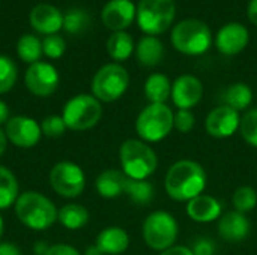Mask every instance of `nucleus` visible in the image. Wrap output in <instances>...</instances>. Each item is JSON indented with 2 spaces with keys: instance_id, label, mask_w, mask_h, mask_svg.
<instances>
[{
  "instance_id": "nucleus-20",
  "label": "nucleus",
  "mask_w": 257,
  "mask_h": 255,
  "mask_svg": "<svg viewBox=\"0 0 257 255\" xmlns=\"http://www.w3.org/2000/svg\"><path fill=\"white\" fill-rule=\"evenodd\" d=\"M95 245L104 255H120L130 246V236L120 227H107L98 234Z\"/></svg>"
},
{
  "instance_id": "nucleus-18",
  "label": "nucleus",
  "mask_w": 257,
  "mask_h": 255,
  "mask_svg": "<svg viewBox=\"0 0 257 255\" xmlns=\"http://www.w3.org/2000/svg\"><path fill=\"white\" fill-rule=\"evenodd\" d=\"M30 24L39 33L56 35L63 27V15L53 5L39 3L30 12Z\"/></svg>"
},
{
  "instance_id": "nucleus-36",
  "label": "nucleus",
  "mask_w": 257,
  "mask_h": 255,
  "mask_svg": "<svg viewBox=\"0 0 257 255\" xmlns=\"http://www.w3.org/2000/svg\"><path fill=\"white\" fill-rule=\"evenodd\" d=\"M196 125V117L191 110H178L173 116V128L181 134H188Z\"/></svg>"
},
{
  "instance_id": "nucleus-13",
  "label": "nucleus",
  "mask_w": 257,
  "mask_h": 255,
  "mask_svg": "<svg viewBox=\"0 0 257 255\" xmlns=\"http://www.w3.org/2000/svg\"><path fill=\"white\" fill-rule=\"evenodd\" d=\"M241 116L239 111L227 107L218 105L215 107L205 119V129L214 138H229L236 131H239Z\"/></svg>"
},
{
  "instance_id": "nucleus-2",
  "label": "nucleus",
  "mask_w": 257,
  "mask_h": 255,
  "mask_svg": "<svg viewBox=\"0 0 257 255\" xmlns=\"http://www.w3.org/2000/svg\"><path fill=\"white\" fill-rule=\"evenodd\" d=\"M15 215L27 228L42 231L57 221L59 212L53 201L41 192L27 191L18 195L15 201Z\"/></svg>"
},
{
  "instance_id": "nucleus-6",
  "label": "nucleus",
  "mask_w": 257,
  "mask_h": 255,
  "mask_svg": "<svg viewBox=\"0 0 257 255\" xmlns=\"http://www.w3.org/2000/svg\"><path fill=\"white\" fill-rule=\"evenodd\" d=\"M143 240L154 251H166L175 246L179 234V225L173 215L166 210H157L148 215L143 222Z\"/></svg>"
},
{
  "instance_id": "nucleus-32",
  "label": "nucleus",
  "mask_w": 257,
  "mask_h": 255,
  "mask_svg": "<svg viewBox=\"0 0 257 255\" xmlns=\"http://www.w3.org/2000/svg\"><path fill=\"white\" fill-rule=\"evenodd\" d=\"M18 71L15 63L6 56H0V95L9 92L14 87Z\"/></svg>"
},
{
  "instance_id": "nucleus-19",
  "label": "nucleus",
  "mask_w": 257,
  "mask_h": 255,
  "mask_svg": "<svg viewBox=\"0 0 257 255\" xmlns=\"http://www.w3.org/2000/svg\"><path fill=\"white\" fill-rule=\"evenodd\" d=\"M221 210H223L221 203L215 197L208 194L197 195L196 198L187 203V215L190 216L191 221L200 224H208L220 219Z\"/></svg>"
},
{
  "instance_id": "nucleus-3",
  "label": "nucleus",
  "mask_w": 257,
  "mask_h": 255,
  "mask_svg": "<svg viewBox=\"0 0 257 255\" xmlns=\"http://www.w3.org/2000/svg\"><path fill=\"white\" fill-rule=\"evenodd\" d=\"M119 159L125 176L136 180H148L158 167V158L154 149L148 143L134 138L122 143Z\"/></svg>"
},
{
  "instance_id": "nucleus-30",
  "label": "nucleus",
  "mask_w": 257,
  "mask_h": 255,
  "mask_svg": "<svg viewBox=\"0 0 257 255\" xmlns=\"http://www.w3.org/2000/svg\"><path fill=\"white\" fill-rule=\"evenodd\" d=\"M233 206L239 213H248L257 206V192L251 186H239L232 197Z\"/></svg>"
},
{
  "instance_id": "nucleus-7",
  "label": "nucleus",
  "mask_w": 257,
  "mask_h": 255,
  "mask_svg": "<svg viewBox=\"0 0 257 255\" xmlns=\"http://www.w3.org/2000/svg\"><path fill=\"white\" fill-rule=\"evenodd\" d=\"M102 117L101 102L93 95H77L71 98L62 113V119L71 131H87Z\"/></svg>"
},
{
  "instance_id": "nucleus-39",
  "label": "nucleus",
  "mask_w": 257,
  "mask_h": 255,
  "mask_svg": "<svg viewBox=\"0 0 257 255\" xmlns=\"http://www.w3.org/2000/svg\"><path fill=\"white\" fill-rule=\"evenodd\" d=\"M160 255H194L191 248H187V246H182V245H175L166 251H163Z\"/></svg>"
},
{
  "instance_id": "nucleus-8",
  "label": "nucleus",
  "mask_w": 257,
  "mask_h": 255,
  "mask_svg": "<svg viewBox=\"0 0 257 255\" xmlns=\"http://www.w3.org/2000/svg\"><path fill=\"white\" fill-rule=\"evenodd\" d=\"M175 14L176 6L173 0H140L137 6V23L148 36H157L172 26Z\"/></svg>"
},
{
  "instance_id": "nucleus-37",
  "label": "nucleus",
  "mask_w": 257,
  "mask_h": 255,
  "mask_svg": "<svg viewBox=\"0 0 257 255\" xmlns=\"http://www.w3.org/2000/svg\"><path fill=\"white\" fill-rule=\"evenodd\" d=\"M194 255H214L215 254V243L208 237H200L194 242L191 248Z\"/></svg>"
},
{
  "instance_id": "nucleus-31",
  "label": "nucleus",
  "mask_w": 257,
  "mask_h": 255,
  "mask_svg": "<svg viewBox=\"0 0 257 255\" xmlns=\"http://www.w3.org/2000/svg\"><path fill=\"white\" fill-rule=\"evenodd\" d=\"M239 132L247 144L257 149V108L248 110L241 117Z\"/></svg>"
},
{
  "instance_id": "nucleus-34",
  "label": "nucleus",
  "mask_w": 257,
  "mask_h": 255,
  "mask_svg": "<svg viewBox=\"0 0 257 255\" xmlns=\"http://www.w3.org/2000/svg\"><path fill=\"white\" fill-rule=\"evenodd\" d=\"M66 125L62 119V116H47L42 123H41V131L44 135L50 137V138H59L65 134L66 131Z\"/></svg>"
},
{
  "instance_id": "nucleus-45",
  "label": "nucleus",
  "mask_w": 257,
  "mask_h": 255,
  "mask_svg": "<svg viewBox=\"0 0 257 255\" xmlns=\"http://www.w3.org/2000/svg\"><path fill=\"white\" fill-rule=\"evenodd\" d=\"M3 230H5V222H3V218H2V215H0V239H2V236H3Z\"/></svg>"
},
{
  "instance_id": "nucleus-12",
  "label": "nucleus",
  "mask_w": 257,
  "mask_h": 255,
  "mask_svg": "<svg viewBox=\"0 0 257 255\" xmlns=\"http://www.w3.org/2000/svg\"><path fill=\"white\" fill-rule=\"evenodd\" d=\"M5 134L8 137V141H11L14 146L20 149H30L38 144L42 131L41 125H38L36 120H33L32 117L15 116L8 120Z\"/></svg>"
},
{
  "instance_id": "nucleus-24",
  "label": "nucleus",
  "mask_w": 257,
  "mask_h": 255,
  "mask_svg": "<svg viewBox=\"0 0 257 255\" xmlns=\"http://www.w3.org/2000/svg\"><path fill=\"white\" fill-rule=\"evenodd\" d=\"M223 105H227L236 111L245 110L253 102V90L245 83H233L223 93Z\"/></svg>"
},
{
  "instance_id": "nucleus-14",
  "label": "nucleus",
  "mask_w": 257,
  "mask_h": 255,
  "mask_svg": "<svg viewBox=\"0 0 257 255\" xmlns=\"http://www.w3.org/2000/svg\"><path fill=\"white\" fill-rule=\"evenodd\" d=\"M203 96V84L202 81L191 75L184 74L178 77L172 84V101L178 110H191L196 107Z\"/></svg>"
},
{
  "instance_id": "nucleus-11",
  "label": "nucleus",
  "mask_w": 257,
  "mask_h": 255,
  "mask_svg": "<svg viewBox=\"0 0 257 255\" xmlns=\"http://www.w3.org/2000/svg\"><path fill=\"white\" fill-rule=\"evenodd\" d=\"M27 89L41 98L53 95L59 87V72L56 68L45 62H36L32 63L24 77Z\"/></svg>"
},
{
  "instance_id": "nucleus-43",
  "label": "nucleus",
  "mask_w": 257,
  "mask_h": 255,
  "mask_svg": "<svg viewBox=\"0 0 257 255\" xmlns=\"http://www.w3.org/2000/svg\"><path fill=\"white\" fill-rule=\"evenodd\" d=\"M6 146H8V137H6L5 131H2V129H0V156L5 153Z\"/></svg>"
},
{
  "instance_id": "nucleus-35",
  "label": "nucleus",
  "mask_w": 257,
  "mask_h": 255,
  "mask_svg": "<svg viewBox=\"0 0 257 255\" xmlns=\"http://www.w3.org/2000/svg\"><path fill=\"white\" fill-rule=\"evenodd\" d=\"M66 48V44L63 41L62 36L57 35H48L44 41H42V53L50 57V59H59L63 56Z\"/></svg>"
},
{
  "instance_id": "nucleus-1",
  "label": "nucleus",
  "mask_w": 257,
  "mask_h": 255,
  "mask_svg": "<svg viewBox=\"0 0 257 255\" xmlns=\"http://www.w3.org/2000/svg\"><path fill=\"white\" fill-rule=\"evenodd\" d=\"M208 185V176L205 168L193 159H181L175 162L164 179V188L167 195L181 203L202 195Z\"/></svg>"
},
{
  "instance_id": "nucleus-17",
  "label": "nucleus",
  "mask_w": 257,
  "mask_h": 255,
  "mask_svg": "<svg viewBox=\"0 0 257 255\" xmlns=\"http://www.w3.org/2000/svg\"><path fill=\"white\" fill-rule=\"evenodd\" d=\"M251 224L244 213L227 212L218 221V234L223 240L230 243H239L250 236Z\"/></svg>"
},
{
  "instance_id": "nucleus-25",
  "label": "nucleus",
  "mask_w": 257,
  "mask_h": 255,
  "mask_svg": "<svg viewBox=\"0 0 257 255\" xmlns=\"http://www.w3.org/2000/svg\"><path fill=\"white\" fill-rule=\"evenodd\" d=\"M107 51L116 62L126 60L134 51V41L126 32H113L107 41Z\"/></svg>"
},
{
  "instance_id": "nucleus-27",
  "label": "nucleus",
  "mask_w": 257,
  "mask_h": 255,
  "mask_svg": "<svg viewBox=\"0 0 257 255\" xmlns=\"http://www.w3.org/2000/svg\"><path fill=\"white\" fill-rule=\"evenodd\" d=\"M59 222L68 228V230H78L81 227H84L89 221V212L84 206L77 204V203H71L63 206L59 210L57 215Z\"/></svg>"
},
{
  "instance_id": "nucleus-41",
  "label": "nucleus",
  "mask_w": 257,
  "mask_h": 255,
  "mask_svg": "<svg viewBox=\"0 0 257 255\" xmlns=\"http://www.w3.org/2000/svg\"><path fill=\"white\" fill-rule=\"evenodd\" d=\"M247 15H248V20L256 24L257 26V0H251L248 3V9H247Z\"/></svg>"
},
{
  "instance_id": "nucleus-21",
  "label": "nucleus",
  "mask_w": 257,
  "mask_h": 255,
  "mask_svg": "<svg viewBox=\"0 0 257 255\" xmlns=\"http://www.w3.org/2000/svg\"><path fill=\"white\" fill-rule=\"evenodd\" d=\"M126 176L120 170H105L102 171L95 182L96 191L102 198L111 200L117 198L125 192V185H126Z\"/></svg>"
},
{
  "instance_id": "nucleus-9",
  "label": "nucleus",
  "mask_w": 257,
  "mask_h": 255,
  "mask_svg": "<svg viewBox=\"0 0 257 255\" xmlns=\"http://www.w3.org/2000/svg\"><path fill=\"white\" fill-rule=\"evenodd\" d=\"M128 86V71L117 63H108L95 74L92 80V93L99 102H113L122 98Z\"/></svg>"
},
{
  "instance_id": "nucleus-38",
  "label": "nucleus",
  "mask_w": 257,
  "mask_h": 255,
  "mask_svg": "<svg viewBox=\"0 0 257 255\" xmlns=\"http://www.w3.org/2000/svg\"><path fill=\"white\" fill-rule=\"evenodd\" d=\"M44 255H81L74 246L71 245H65V243H59V245H53L47 249V252Z\"/></svg>"
},
{
  "instance_id": "nucleus-28",
  "label": "nucleus",
  "mask_w": 257,
  "mask_h": 255,
  "mask_svg": "<svg viewBox=\"0 0 257 255\" xmlns=\"http://www.w3.org/2000/svg\"><path fill=\"white\" fill-rule=\"evenodd\" d=\"M18 198V182L15 174L0 165V210H5L15 204Z\"/></svg>"
},
{
  "instance_id": "nucleus-4",
  "label": "nucleus",
  "mask_w": 257,
  "mask_h": 255,
  "mask_svg": "<svg viewBox=\"0 0 257 255\" xmlns=\"http://www.w3.org/2000/svg\"><path fill=\"white\" fill-rule=\"evenodd\" d=\"M170 39L179 53L187 56H199L209 50L212 44V33L203 21L188 18L173 27Z\"/></svg>"
},
{
  "instance_id": "nucleus-26",
  "label": "nucleus",
  "mask_w": 257,
  "mask_h": 255,
  "mask_svg": "<svg viewBox=\"0 0 257 255\" xmlns=\"http://www.w3.org/2000/svg\"><path fill=\"white\" fill-rule=\"evenodd\" d=\"M123 194H126L133 203L139 206H146L155 198V186L149 180H136L128 177Z\"/></svg>"
},
{
  "instance_id": "nucleus-29",
  "label": "nucleus",
  "mask_w": 257,
  "mask_h": 255,
  "mask_svg": "<svg viewBox=\"0 0 257 255\" xmlns=\"http://www.w3.org/2000/svg\"><path fill=\"white\" fill-rule=\"evenodd\" d=\"M17 53L23 62L36 63L42 56V42L33 35H24L18 39Z\"/></svg>"
},
{
  "instance_id": "nucleus-40",
  "label": "nucleus",
  "mask_w": 257,
  "mask_h": 255,
  "mask_svg": "<svg viewBox=\"0 0 257 255\" xmlns=\"http://www.w3.org/2000/svg\"><path fill=\"white\" fill-rule=\"evenodd\" d=\"M0 255H21V252L17 245L3 242L0 243Z\"/></svg>"
},
{
  "instance_id": "nucleus-42",
  "label": "nucleus",
  "mask_w": 257,
  "mask_h": 255,
  "mask_svg": "<svg viewBox=\"0 0 257 255\" xmlns=\"http://www.w3.org/2000/svg\"><path fill=\"white\" fill-rule=\"evenodd\" d=\"M8 120H9V107L3 101H0V125L8 123Z\"/></svg>"
},
{
  "instance_id": "nucleus-16",
  "label": "nucleus",
  "mask_w": 257,
  "mask_h": 255,
  "mask_svg": "<svg viewBox=\"0 0 257 255\" xmlns=\"http://www.w3.org/2000/svg\"><path fill=\"white\" fill-rule=\"evenodd\" d=\"M136 14L137 9L131 0H110L101 12V20L110 30L122 32L134 21Z\"/></svg>"
},
{
  "instance_id": "nucleus-10",
  "label": "nucleus",
  "mask_w": 257,
  "mask_h": 255,
  "mask_svg": "<svg viewBox=\"0 0 257 255\" xmlns=\"http://www.w3.org/2000/svg\"><path fill=\"white\" fill-rule=\"evenodd\" d=\"M50 185L59 195L65 198H75L84 191L86 176L77 164L62 161L51 168Z\"/></svg>"
},
{
  "instance_id": "nucleus-22",
  "label": "nucleus",
  "mask_w": 257,
  "mask_h": 255,
  "mask_svg": "<svg viewBox=\"0 0 257 255\" xmlns=\"http://www.w3.org/2000/svg\"><path fill=\"white\" fill-rule=\"evenodd\" d=\"M136 54L143 66H157L164 57V45L155 36H145L139 41Z\"/></svg>"
},
{
  "instance_id": "nucleus-33",
  "label": "nucleus",
  "mask_w": 257,
  "mask_h": 255,
  "mask_svg": "<svg viewBox=\"0 0 257 255\" xmlns=\"http://www.w3.org/2000/svg\"><path fill=\"white\" fill-rule=\"evenodd\" d=\"M89 23V17L84 11L80 9H72L63 17V27L68 33H78L86 29Z\"/></svg>"
},
{
  "instance_id": "nucleus-44",
  "label": "nucleus",
  "mask_w": 257,
  "mask_h": 255,
  "mask_svg": "<svg viewBox=\"0 0 257 255\" xmlns=\"http://www.w3.org/2000/svg\"><path fill=\"white\" fill-rule=\"evenodd\" d=\"M84 255H104V254L98 249V246H96V245H92V246H89V248L86 249Z\"/></svg>"
},
{
  "instance_id": "nucleus-5",
  "label": "nucleus",
  "mask_w": 257,
  "mask_h": 255,
  "mask_svg": "<svg viewBox=\"0 0 257 255\" xmlns=\"http://www.w3.org/2000/svg\"><path fill=\"white\" fill-rule=\"evenodd\" d=\"M175 113L166 104L146 105L136 120V131L142 141L158 143L163 141L173 129Z\"/></svg>"
},
{
  "instance_id": "nucleus-15",
  "label": "nucleus",
  "mask_w": 257,
  "mask_h": 255,
  "mask_svg": "<svg viewBox=\"0 0 257 255\" xmlns=\"http://www.w3.org/2000/svg\"><path fill=\"white\" fill-rule=\"evenodd\" d=\"M250 35L245 26L241 23H229L223 26L215 38L217 50L224 56L239 54L248 44Z\"/></svg>"
},
{
  "instance_id": "nucleus-23",
  "label": "nucleus",
  "mask_w": 257,
  "mask_h": 255,
  "mask_svg": "<svg viewBox=\"0 0 257 255\" xmlns=\"http://www.w3.org/2000/svg\"><path fill=\"white\" fill-rule=\"evenodd\" d=\"M145 96L151 104H166L172 96V83L164 74H152L145 83Z\"/></svg>"
}]
</instances>
